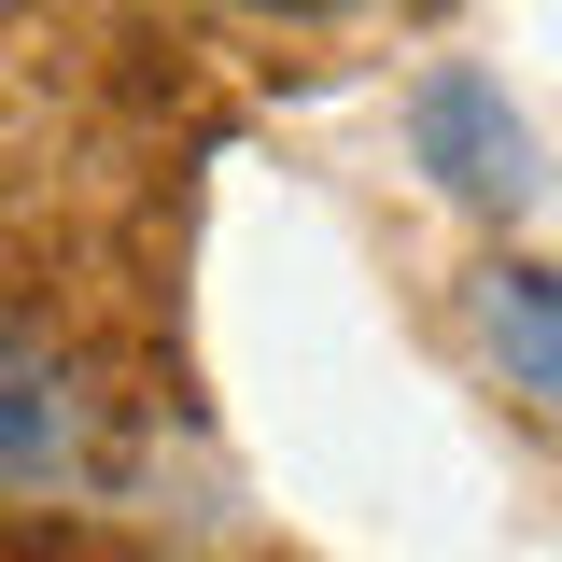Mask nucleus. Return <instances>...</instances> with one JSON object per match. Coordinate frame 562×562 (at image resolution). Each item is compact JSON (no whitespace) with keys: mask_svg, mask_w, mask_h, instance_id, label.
<instances>
[{"mask_svg":"<svg viewBox=\"0 0 562 562\" xmlns=\"http://www.w3.org/2000/svg\"><path fill=\"white\" fill-rule=\"evenodd\" d=\"M408 169L436 183L450 211H492V225H520V211L549 198V169H535V127L506 113V85L464 57H436L408 85Z\"/></svg>","mask_w":562,"mask_h":562,"instance_id":"obj_1","label":"nucleus"},{"mask_svg":"<svg viewBox=\"0 0 562 562\" xmlns=\"http://www.w3.org/2000/svg\"><path fill=\"white\" fill-rule=\"evenodd\" d=\"M85 479H99V394L43 324L0 310V492L43 506V492H85Z\"/></svg>","mask_w":562,"mask_h":562,"instance_id":"obj_2","label":"nucleus"},{"mask_svg":"<svg viewBox=\"0 0 562 562\" xmlns=\"http://www.w3.org/2000/svg\"><path fill=\"white\" fill-rule=\"evenodd\" d=\"M464 324H479V351L506 366V394L562 408V268H506V254H492V268L464 281Z\"/></svg>","mask_w":562,"mask_h":562,"instance_id":"obj_3","label":"nucleus"},{"mask_svg":"<svg viewBox=\"0 0 562 562\" xmlns=\"http://www.w3.org/2000/svg\"><path fill=\"white\" fill-rule=\"evenodd\" d=\"M281 14H324V0H281Z\"/></svg>","mask_w":562,"mask_h":562,"instance_id":"obj_4","label":"nucleus"}]
</instances>
